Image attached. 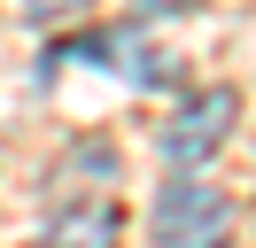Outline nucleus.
I'll return each mask as SVG.
<instances>
[{"label": "nucleus", "mask_w": 256, "mask_h": 248, "mask_svg": "<svg viewBox=\"0 0 256 248\" xmlns=\"http://www.w3.org/2000/svg\"><path fill=\"white\" fill-rule=\"evenodd\" d=\"M233 116H240V93H233V86H210V93H186V101H178L171 116H163V132H156L163 163H178V170L210 163V155L225 148V132H233Z\"/></svg>", "instance_id": "obj_1"}, {"label": "nucleus", "mask_w": 256, "mask_h": 248, "mask_svg": "<svg viewBox=\"0 0 256 248\" xmlns=\"http://www.w3.org/2000/svg\"><path fill=\"white\" fill-rule=\"evenodd\" d=\"M225 232H233V202H225L210 178H171L156 194V240L202 248V240H225Z\"/></svg>", "instance_id": "obj_2"}, {"label": "nucleus", "mask_w": 256, "mask_h": 248, "mask_svg": "<svg viewBox=\"0 0 256 248\" xmlns=\"http://www.w3.org/2000/svg\"><path fill=\"white\" fill-rule=\"evenodd\" d=\"M109 232H116L109 202H86V210H54L47 217V240H109Z\"/></svg>", "instance_id": "obj_3"}, {"label": "nucleus", "mask_w": 256, "mask_h": 248, "mask_svg": "<svg viewBox=\"0 0 256 248\" xmlns=\"http://www.w3.org/2000/svg\"><path fill=\"white\" fill-rule=\"evenodd\" d=\"M32 24H62V16H78V8H94V0H16Z\"/></svg>", "instance_id": "obj_4"}, {"label": "nucleus", "mask_w": 256, "mask_h": 248, "mask_svg": "<svg viewBox=\"0 0 256 248\" xmlns=\"http://www.w3.org/2000/svg\"><path fill=\"white\" fill-rule=\"evenodd\" d=\"M186 8H202V0H140V16H186Z\"/></svg>", "instance_id": "obj_5"}]
</instances>
